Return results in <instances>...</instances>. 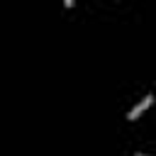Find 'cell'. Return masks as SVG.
I'll list each match as a JSON object with an SVG mask.
<instances>
[{"instance_id":"obj_1","label":"cell","mask_w":156,"mask_h":156,"mask_svg":"<svg viewBox=\"0 0 156 156\" xmlns=\"http://www.w3.org/2000/svg\"><path fill=\"white\" fill-rule=\"evenodd\" d=\"M151 100H154V95H146V98H144V100H141L139 105H134V107L129 110V115H127V119H136V117H139V115H141V112H144V110H146V107L151 105Z\"/></svg>"},{"instance_id":"obj_2","label":"cell","mask_w":156,"mask_h":156,"mask_svg":"<svg viewBox=\"0 0 156 156\" xmlns=\"http://www.w3.org/2000/svg\"><path fill=\"white\" fill-rule=\"evenodd\" d=\"M136 156H146V154H136Z\"/></svg>"}]
</instances>
